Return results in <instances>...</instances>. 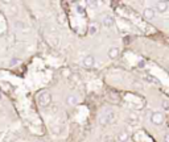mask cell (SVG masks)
Returning <instances> with one entry per match:
<instances>
[{"mask_svg": "<svg viewBox=\"0 0 169 142\" xmlns=\"http://www.w3.org/2000/svg\"><path fill=\"white\" fill-rule=\"evenodd\" d=\"M37 103L42 108L49 107V104L52 103V96H50L49 91L42 90V91H40V92H38V95H37Z\"/></svg>", "mask_w": 169, "mask_h": 142, "instance_id": "cell-1", "label": "cell"}, {"mask_svg": "<svg viewBox=\"0 0 169 142\" xmlns=\"http://www.w3.org/2000/svg\"><path fill=\"white\" fill-rule=\"evenodd\" d=\"M112 120H114V112L112 111H107L106 113H103L102 116H100L99 122L102 124V125H107V124H110Z\"/></svg>", "mask_w": 169, "mask_h": 142, "instance_id": "cell-2", "label": "cell"}, {"mask_svg": "<svg viewBox=\"0 0 169 142\" xmlns=\"http://www.w3.org/2000/svg\"><path fill=\"white\" fill-rule=\"evenodd\" d=\"M151 121H152L154 125H161L164 121V116L160 113V112H156V113H153L151 116Z\"/></svg>", "mask_w": 169, "mask_h": 142, "instance_id": "cell-3", "label": "cell"}, {"mask_svg": "<svg viewBox=\"0 0 169 142\" xmlns=\"http://www.w3.org/2000/svg\"><path fill=\"white\" fill-rule=\"evenodd\" d=\"M114 17L112 16H110V14H107V16H103L102 17V24H103V27H106V28H111L114 25Z\"/></svg>", "mask_w": 169, "mask_h": 142, "instance_id": "cell-4", "label": "cell"}, {"mask_svg": "<svg viewBox=\"0 0 169 142\" xmlns=\"http://www.w3.org/2000/svg\"><path fill=\"white\" fill-rule=\"evenodd\" d=\"M95 65V59H94V57L93 55H87V57H85V59H83V66L86 68H91L93 66Z\"/></svg>", "mask_w": 169, "mask_h": 142, "instance_id": "cell-5", "label": "cell"}, {"mask_svg": "<svg viewBox=\"0 0 169 142\" xmlns=\"http://www.w3.org/2000/svg\"><path fill=\"white\" fill-rule=\"evenodd\" d=\"M154 9H156L157 12H160V13L167 12V9H168V3H165V2H157V3H156V7H154Z\"/></svg>", "mask_w": 169, "mask_h": 142, "instance_id": "cell-6", "label": "cell"}, {"mask_svg": "<svg viewBox=\"0 0 169 142\" xmlns=\"http://www.w3.org/2000/svg\"><path fill=\"white\" fill-rule=\"evenodd\" d=\"M154 14H156V9H153V8H145L144 9V17L145 19H153L154 17Z\"/></svg>", "mask_w": 169, "mask_h": 142, "instance_id": "cell-7", "label": "cell"}, {"mask_svg": "<svg viewBox=\"0 0 169 142\" xmlns=\"http://www.w3.org/2000/svg\"><path fill=\"white\" fill-rule=\"evenodd\" d=\"M118 55H119V49H118V47H110L109 57L111 58V59H115V58H118Z\"/></svg>", "mask_w": 169, "mask_h": 142, "instance_id": "cell-8", "label": "cell"}, {"mask_svg": "<svg viewBox=\"0 0 169 142\" xmlns=\"http://www.w3.org/2000/svg\"><path fill=\"white\" fill-rule=\"evenodd\" d=\"M128 138H129V137H128V134L125 133V132H122L119 136H118V140H119L120 142H127Z\"/></svg>", "mask_w": 169, "mask_h": 142, "instance_id": "cell-9", "label": "cell"}, {"mask_svg": "<svg viewBox=\"0 0 169 142\" xmlns=\"http://www.w3.org/2000/svg\"><path fill=\"white\" fill-rule=\"evenodd\" d=\"M77 101H78V99L74 96V95H70V96H67V104L74 105V104H77Z\"/></svg>", "mask_w": 169, "mask_h": 142, "instance_id": "cell-10", "label": "cell"}, {"mask_svg": "<svg viewBox=\"0 0 169 142\" xmlns=\"http://www.w3.org/2000/svg\"><path fill=\"white\" fill-rule=\"evenodd\" d=\"M96 32H98V27H96V24H91L89 27V33L90 34H95Z\"/></svg>", "mask_w": 169, "mask_h": 142, "instance_id": "cell-11", "label": "cell"}, {"mask_svg": "<svg viewBox=\"0 0 169 142\" xmlns=\"http://www.w3.org/2000/svg\"><path fill=\"white\" fill-rule=\"evenodd\" d=\"M19 63H20V59H17V58H13V59L9 62V66H11V67H15V66H17Z\"/></svg>", "mask_w": 169, "mask_h": 142, "instance_id": "cell-12", "label": "cell"}, {"mask_svg": "<svg viewBox=\"0 0 169 142\" xmlns=\"http://www.w3.org/2000/svg\"><path fill=\"white\" fill-rule=\"evenodd\" d=\"M15 27L17 29H23V28H25V24L23 23V21H15Z\"/></svg>", "mask_w": 169, "mask_h": 142, "instance_id": "cell-13", "label": "cell"}, {"mask_svg": "<svg viewBox=\"0 0 169 142\" xmlns=\"http://www.w3.org/2000/svg\"><path fill=\"white\" fill-rule=\"evenodd\" d=\"M87 4L91 5V7H96V4H98V3H96V2H87Z\"/></svg>", "mask_w": 169, "mask_h": 142, "instance_id": "cell-14", "label": "cell"}, {"mask_svg": "<svg viewBox=\"0 0 169 142\" xmlns=\"http://www.w3.org/2000/svg\"><path fill=\"white\" fill-rule=\"evenodd\" d=\"M144 66H145L144 61H140V62H139V67H144Z\"/></svg>", "mask_w": 169, "mask_h": 142, "instance_id": "cell-15", "label": "cell"}, {"mask_svg": "<svg viewBox=\"0 0 169 142\" xmlns=\"http://www.w3.org/2000/svg\"><path fill=\"white\" fill-rule=\"evenodd\" d=\"M78 13H83V8H82V7H78Z\"/></svg>", "mask_w": 169, "mask_h": 142, "instance_id": "cell-16", "label": "cell"}, {"mask_svg": "<svg viewBox=\"0 0 169 142\" xmlns=\"http://www.w3.org/2000/svg\"><path fill=\"white\" fill-rule=\"evenodd\" d=\"M0 99H2V93H0Z\"/></svg>", "mask_w": 169, "mask_h": 142, "instance_id": "cell-17", "label": "cell"}, {"mask_svg": "<svg viewBox=\"0 0 169 142\" xmlns=\"http://www.w3.org/2000/svg\"><path fill=\"white\" fill-rule=\"evenodd\" d=\"M168 70H169V65H168Z\"/></svg>", "mask_w": 169, "mask_h": 142, "instance_id": "cell-18", "label": "cell"}]
</instances>
